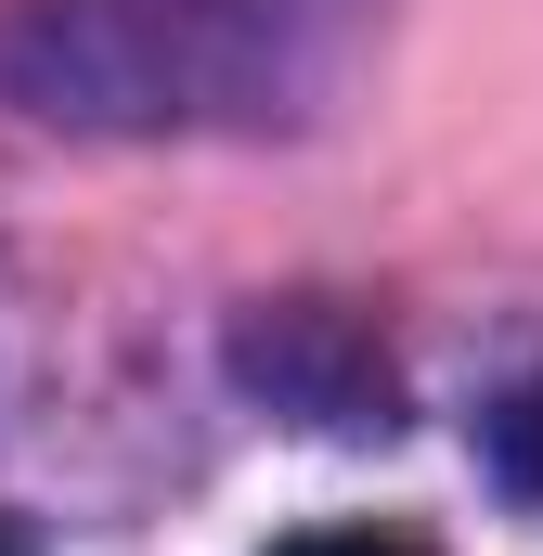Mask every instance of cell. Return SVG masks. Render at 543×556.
<instances>
[{"mask_svg": "<svg viewBox=\"0 0 543 556\" xmlns=\"http://www.w3.org/2000/svg\"><path fill=\"white\" fill-rule=\"evenodd\" d=\"M0 556H39V544H26V531H13V518H0Z\"/></svg>", "mask_w": 543, "mask_h": 556, "instance_id": "5", "label": "cell"}, {"mask_svg": "<svg viewBox=\"0 0 543 556\" xmlns=\"http://www.w3.org/2000/svg\"><path fill=\"white\" fill-rule=\"evenodd\" d=\"M363 0H26L0 78L78 130H260L298 117Z\"/></svg>", "mask_w": 543, "mask_h": 556, "instance_id": "1", "label": "cell"}, {"mask_svg": "<svg viewBox=\"0 0 543 556\" xmlns=\"http://www.w3.org/2000/svg\"><path fill=\"white\" fill-rule=\"evenodd\" d=\"M272 556H427V544H402V531H298V544H272Z\"/></svg>", "mask_w": 543, "mask_h": 556, "instance_id": "3", "label": "cell"}, {"mask_svg": "<svg viewBox=\"0 0 543 556\" xmlns=\"http://www.w3.org/2000/svg\"><path fill=\"white\" fill-rule=\"evenodd\" d=\"M337 350H350L337 324L285 311V324H260V337H247V376H260V389H285V402H311L324 427H389V376H376V363H337Z\"/></svg>", "mask_w": 543, "mask_h": 556, "instance_id": "2", "label": "cell"}, {"mask_svg": "<svg viewBox=\"0 0 543 556\" xmlns=\"http://www.w3.org/2000/svg\"><path fill=\"white\" fill-rule=\"evenodd\" d=\"M492 440H505V466H518V479H543V402H505Z\"/></svg>", "mask_w": 543, "mask_h": 556, "instance_id": "4", "label": "cell"}]
</instances>
